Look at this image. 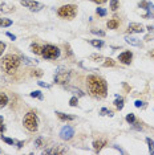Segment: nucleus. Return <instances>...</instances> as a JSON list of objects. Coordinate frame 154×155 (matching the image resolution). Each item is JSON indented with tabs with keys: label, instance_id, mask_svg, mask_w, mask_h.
<instances>
[{
	"label": "nucleus",
	"instance_id": "38",
	"mask_svg": "<svg viewBox=\"0 0 154 155\" xmlns=\"http://www.w3.org/2000/svg\"><path fill=\"white\" fill-rule=\"evenodd\" d=\"M4 49H5V44L3 43V41H0V56L3 54V52H4Z\"/></svg>",
	"mask_w": 154,
	"mask_h": 155
},
{
	"label": "nucleus",
	"instance_id": "36",
	"mask_svg": "<svg viewBox=\"0 0 154 155\" xmlns=\"http://www.w3.org/2000/svg\"><path fill=\"white\" fill-rule=\"evenodd\" d=\"M0 138H2L3 140H4L5 143H8V144H13V143H15V140H13V139H11V138H7V137H3V135H0Z\"/></svg>",
	"mask_w": 154,
	"mask_h": 155
},
{
	"label": "nucleus",
	"instance_id": "43",
	"mask_svg": "<svg viewBox=\"0 0 154 155\" xmlns=\"http://www.w3.org/2000/svg\"><path fill=\"white\" fill-rule=\"evenodd\" d=\"M16 144H17V146H16L17 149H22V147H23V144H24V142H17Z\"/></svg>",
	"mask_w": 154,
	"mask_h": 155
},
{
	"label": "nucleus",
	"instance_id": "17",
	"mask_svg": "<svg viewBox=\"0 0 154 155\" xmlns=\"http://www.w3.org/2000/svg\"><path fill=\"white\" fill-rule=\"evenodd\" d=\"M29 49H31V52L35 53V54H41V53H43V47H40L38 44H35V43L31 44Z\"/></svg>",
	"mask_w": 154,
	"mask_h": 155
},
{
	"label": "nucleus",
	"instance_id": "34",
	"mask_svg": "<svg viewBox=\"0 0 154 155\" xmlns=\"http://www.w3.org/2000/svg\"><path fill=\"white\" fill-rule=\"evenodd\" d=\"M69 105H71V106H77V105H79V100H77V97H72L71 100H69Z\"/></svg>",
	"mask_w": 154,
	"mask_h": 155
},
{
	"label": "nucleus",
	"instance_id": "23",
	"mask_svg": "<svg viewBox=\"0 0 154 155\" xmlns=\"http://www.w3.org/2000/svg\"><path fill=\"white\" fill-rule=\"evenodd\" d=\"M146 143L149 146V153L154 154V140H152V138H146Z\"/></svg>",
	"mask_w": 154,
	"mask_h": 155
},
{
	"label": "nucleus",
	"instance_id": "21",
	"mask_svg": "<svg viewBox=\"0 0 154 155\" xmlns=\"http://www.w3.org/2000/svg\"><path fill=\"white\" fill-rule=\"evenodd\" d=\"M29 96L32 97V98H38V100H41V101L44 100V96L41 94V91H40V90H35V91H32V93H31Z\"/></svg>",
	"mask_w": 154,
	"mask_h": 155
},
{
	"label": "nucleus",
	"instance_id": "27",
	"mask_svg": "<svg viewBox=\"0 0 154 155\" xmlns=\"http://www.w3.org/2000/svg\"><path fill=\"white\" fill-rule=\"evenodd\" d=\"M100 115H109V117H113V111L109 110V109H106V107H102L100 110Z\"/></svg>",
	"mask_w": 154,
	"mask_h": 155
},
{
	"label": "nucleus",
	"instance_id": "16",
	"mask_svg": "<svg viewBox=\"0 0 154 155\" xmlns=\"http://www.w3.org/2000/svg\"><path fill=\"white\" fill-rule=\"evenodd\" d=\"M56 114H57L59 119H61V121H75L76 119L75 115H68V114H64V113H61V111H56Z\"/></svg>",
	"mask_w": 154,
	"mask_h": 155
},
{
	"label": "nucleus",
	"instance_id": "26",
	"mask_svg": "<svg viewBox=\"0 0 154 155\" xmlns=\"http://www.w3.org/2000/svg\"><path fill=\"white\" fill-rule=\"evenodd\" d=\"M68 90H71L75 94H77V97H84V96H85V93H82V90L77 89V87H68Z\"/></svg>",
	"mask_w": 154,
	"mask_h": 155
},
{
	"label": "nucleus",
	"instance_id": "45",
	"mask_svg": "<svg viewBox=\"0 0 154 155\" xmlns=\"http://www.w3.org/2000/svg\"><path fill=\"white\" fill-rule=\"evenodd\" d=\"M3 122H4V119H3V117H2V115H0V125H2Z\"/></svg>",
	"mask_w": 154,
	"mask_h": 155
},
{
	"label": "nucleus",
	"instance_id": "20",
	"mask_svg": "<svg viewBox=\"0 0 154 155\" xmlns=\"http://www.w3.org/2000/svg\"><path fill=\"white\" fill-rule=\"evenodd\" d=\"M117 98H116V101H114V106L117 107V110H122L124 109V98H121V97H118V96H116Z\"/></svg>",
	"mask_w": 154,
	"mask_h": 155
},
{
	"label": "nucleus",
	"instance_id": "7",
	"mask_svg": "<svg viewBox=\"0 0 154 155\" xmlns=\"http://www.w3.org/2000/svg\"><path fill=\"white\" fill-rule=\"evenodd\" d=\"M138 7L148 11L143 15V19H154V4L152 2H149V0H142V2L138 3Z\"/></svg>",
	"mask_w": 154,
	"mask_h": 155
},
{
	"label": "nucleus",
	"instance_id": "24",
	"mask_svg": "<svg viewBox=\"0 0 154 155\" xmlns=\"http://www.w3.org/2000/svg\"><path fill=\"white\" fill-rule=\"evenodd\" d=\"M89 58H90V60H93L94 62H100V61H104V60H105L101 54H90V56H89Z\"/></svg>",
	"mask_w": 154,
	"mask_h": 155
},
{
	"label": "nucleus",
	"instance_id": "41",
	"mask_svg": "<svg viewBox=\"0 0 154 155\" xmlns=\"http://www.w3.org/2000/svg\"><path fill=\"white\" fill-rule=\"evenodd\" d=\"M7 36L11 38V40H16V36H15V35H12V33H9V32H7Z\"/></svg>",
	"mask_w": 154,
	"mask_h": 155
},
{
	"label": "nucleus",
	"instance_id": "8",
	"mask_svg": "<svg viewBox=\"0 0 154 155\" xmlns=\"http://www.w3.org/2000/svg\"><path fill=\"white\" fill-rule=\"evenodd\" d=\"M22 5L25 7V8H28L29 11H32V12H38V11H41V9L44 8V5L41 4V3L35 2V0H22Z\"/></svg>",
	"mask_w": 154,
	"mask_h": 155
},
{
	"label": "nucleus",
	"instance_id": "30",
	"mask_svg": "<svg viewBox=\"0 0 154 155\" xmlns=\"http://www.w3.org/2000/svg\"><path fill=\"white\" fill-rule=\"evenodd\" d=\"M44 144V139H43V137H38V138L35 140V147H36V149H40L41 146H43Z\"/></svg>",
	"mask_w": 154,
	"mask_h": 155
},
{
	"label": "nucleus",
	"instance_id": "44",
	"mask_svg": "<svg viewBox=\"0 0 154 155\" xmlns=\"http://www.w3.org/2000/svg\"><path fill=\"white\" fill-rule=\"evenodd\" d=\"M149 56H150V57H152V58H154V49H153L152 52H149Z\"/></svg>",
	"mask_w": 154,
	"mask_h": 155
},
{
	"label": "nucleus",
	"instance_id": "31",
	"mask_svg": "<svg viewBox=\"0 0 154 155\" xmlns=\"http://www.w3.org/2000/svg\"><path fill=\"white\" fill-rule=\"evenodd\" d=\"M126 122H128V123H130V125H133V123L136 122V115L133 114V113H130V114H128V115H126Z\"/></svg>",
	"mask_w": 154,
	"mask_h": 155
},
{
	"label": "nucleus",
	"instance_id": "33",
	"mask_svg": "<svg viewBox=\"0 0 154 155\" xmlns=\"http://www.w3.org/2000/svg\"><path fill=\"white\" fill-rule=\"evenodd\" d=\"M96 12H97V15L101 16V17L106 16V9H104V8H97V9H96Z\"/></svg>",
	"mask_w": 154,
	"mask_h": 155
},
{
	"label": "nucleus",
	"instance_id": "32",
	"mask_svg": "<svg viewBox=\"0 0 154 155\" xmlns=\"http://www.w3.org/2000/svg\"><path fill=\"white\" fill-rule=\"evenodd\" d=\"M134 105H136V107H138V109H145V107H146V102L139 101V100L136 101V102H134Z\"/></svg>",
	"mask_w": 154,
	"mask_h": 155
},
{
	"label": "nucleus",
	"instance_id": "35",
	"mask_svg": "<svg viewBox=\"0 0 154 155\" xmlns=\"http://www.w3.org/2000/svg\"><path fill=\"white\" fill-rule=\"evenodd\" d=\"M90 32H92L93 35H97V36H101V37H102V36H105V32H104V31H99V29H92V31H90Z\"/></svg>",
	"mask_w": 154,
	"mask_h": 155
},
{
	"label": "nucleus",
	"instance_id": "11",
	"mask_svg": "<svg viewBox=\"0 0 154 155\" xmlns=\"http://www.w3.org/2000/svg\"><path fill=\"white\" fill-rule=\"evenodd\" d=\"M132 58H133V53H132V52H129V51L122 52V53L118 56V60H120V62H122V64H125V65H130Z\"/></svg>",
	"mask_w": 154,
	"mask_h": 155
},
{
	"label": "nucleus",
	"instance_id": "5",
	"mask_svg": "<svg viewBox=\"0 0 154 155\" xmlns=\"http://www.w3.org/2000/svg\"><path fill=\"white\" fill-rule=\"evenodd\" d=\"M57 15L62 17V19H68V20H72L73 17L77 15V5L75 4H66V5H62L57 9Z\"/></svg>",
	"mask_w": 154,
	"mask_h": 155
},
{
	"label": "nucleus",
	"instance_id": "28",
	"mask_svg": "<svg viewBox=\"0 0 154 155\" xmlns=\"http://www.w3.org/2000/svg\"><path fill=\"white\" fill-rule=\"evenodd\" d=\"M12 25V20L9 19H0V27H9Z\"/></svg>",
	"mask_w": 154,
	"mask_h": 155
},
{
	"label": "nucleus",
	"instance_id": "25",
	"mask_svg": "<svg viewBox=\"0 0 154 155\" xmlns=\"http://www.w3.org/2000/svg\"><path fill=\"white\" fill-rule=\"evenodd\" d=\"M118 8H120V3H118V0H110V9L112 11H117Z\"/></svg>",
	"mask_w": 154,
	"mask_h": 155
},
{
	"label": "nucleus",
	"instance_id": "40",
	"mask_svg": "<svg viewBox=\"0 0 154 155\" xmlns=\"http://www.w3.org/2000/svg\"><path fill=\"white\" fill-rule=\"evenodd\" d=\"M4 131H5V126H4V123H2V125H0V135H3Z\"/></svg>",
	"mask_w": 154,
	"mask_h": 155
},
{
	"label": "nucleus",
	"instance_id": "10",
	"mask_svg": "<svg viewBox=\"0 0 154 155\" xmlns=\"http://www.w3.org/2000/svg\"><path fill=\"white\" fill-rule=\"evenodd\" d=\"M128 32L129 33H142V32H145V27L139 23H130L128 27Z\"/></svg>",
	"mask_w": 154,
	"mask_h": 155
},
{
	"label": "nucleus",
	"instance_id": "22",
	"mask_svg": "<svg viewBox=\"0 0 154 155\" xmlns=\"http://www.w3.org/2000/svg\"><path fill=\"white\" fill-rule=\"evenodd\" d=\"M89 43L92 44L94 48H102L104 47V41L102 40H90Z\"/></svg>",
	"mask_w": 154,
	"mask_h": 155
},
{
	"label": "nucleus",
	"instance_id": "15",
	"mask_svg": "<svg viewBox=\"0 0 154 155\" xmlns=\"http://www.w3.org/2000/svg\"><path fill=\"white\" fill-rule=\"evenodd\" d=\"M125 41H126L128 44L133 45V47H139V45H141V41H139L137 37H133V36H126L125 37Z\"/></svg>",
	"mask_w": 154,
	"mask_h": 155
},
{
	"label": "nucleus",
	"instance_id": "2",
	"mask_svg": "<svg viewBox=\"0 0 154 155\" xmlns=\"http://www.w3.org/2000/svg\"><path fill=\"white\" fill-rule=\"evenodd\" d=\"M20 57L16 54H5L2 60V69L4 70L7 74H13L17 69H19V65H20Z\"/></svg>",
	"mask_w": 154,
	"mask_h": 155
},
{
	"label": "nucleus",
	"instance_id": "14",
	"mask_svg": "<svg viewBox=\"0 0 154 155\" xmlns=\"http://www.w3.org/2000/svg\"><path fill=\"white\" fill-rule=\"evenodd\" d=\"M106 146V140L105 139H100V140H94L93 142V149L99 153V151H101L104 149V147Z\"/></svg>",
	"mask_w": 154,
	"mask_h": 155
},
{
	"label": "nucleus",
	"instance_id": "3",
	"mask_svg": "<svg viewBox=\"0 0 154 155\" xmlns=\"http://www.w3.org/2000/svg\"><path fill=\"white\" fill-rule=\"evenodd\" d=\"M23 125L28 131L31 133H36L37 129H38V118L37 115L35 114L33 111H29L25 114V117L23 119Z\"/></svg>",
	"mask_w": 154,
	"mask_h": 155
},
{
	"label": "nucleus",
	"instance_id": "4",
	"mask_svg": "<svg viewBox=\"0 0 154 155\" xmlns=\"http://www.w3.org/2000/svg\"><path fill=\"white\" fill-rule=\"evenodd\" d=\"M55 84H59V85H65V84L69 82L71 80V72H69L64 66H59L57 70H56V74L53 77Z\"/></svg>",
	"mask_w": 154,
	"mask_h": 155
},
{
	"label": "nucleus",
	"instance_id": "39",
	"mask_svg": "<svg viewBox=\"0 0 154 155\" xmlns=\"http://www.w3.org/2000/svg\"><path fill=\"white\" fill-rule=\"evenodd\" d=\"M90 2L96 3V4H104V3H106L108 0H90Z\"/></svg>",
	"mask_w": 154,
	"mask_h": 155
},
{
	"label": "nucleus",
	"instance_id": "37",
	"mask_svg": "<svg viewBox=\"0 0 154 155\" xmlns=\"http://www.w3.org/2000/svg\"><path fill=\"white\" fill-rule=\"evenodd\" d=\"M32 76L33 77H41L43 76V70H32Z\"/></svg>",
	"mask_w": 154,
	"mask_h": 155
},
{
	"label": "nucleus",
	"instance_id": "6",
	"mask_svg": "<svg viewBox=\"0 0 154 155\" xmlns=\"http://www.w3.org/2000/svg\"><path fill=\"white\" fill-rule=\"evenodd\" d=\"M41 56L47 60H56L60 57V49L57 47H55V45L48 44V45H45V47H43V53H41Z\"/></svg>",
	"mask_w": 154,
	"mask_h": 155
},
{
	"label": "nucleus",
	"instance_id": "1",
	"mask_svg": "<svg viewBox=\"0 0 154 155\" xmlns=\"http://www.w3.org/2000/svg\"><path fill=\"white\" fill-rule=\"evenodd\" d=\"M88 90L90 96L94 98H104L108 94V85L104 78L99 76L88 77Z\"/></svg>",
	"mask_w": 154,
	"mask_h": 155
},
{
	"label": "nucleus",
	"instance_id": "13",
	"mask_svg": "<svg viewBox=\"0 0 154 155\" xmlns=\"http://www.w3.org/2000/svg\"><path fill=\"white\" fill-rule=\"evenodd\" d=\"M20 61L23 62L24 65H29V66H35V65H37V60H33V58H29V57H27V56H20Z\"/></svg>",
	"mask_w": 154,
	"mask_h": 155
},
{
	"label": "nucleus",
	"instance_id": "12",
	"mask_svg": "<svg viewBox=\"0 0 154 155\" xmlns=\"http://www.w3.org/2000/svg\"><path fill=\"white\" fill-rule=\"evenodd\" d=\"M0 12L2 13H12L15 12V7L11 4H7V3H3L0 4Z\"/></svg>",
	"mask_w": 154,
	"mask_h": 155
},
{
	"label": "nucleus",
	"instance_id": "29",
	"mask_svg": "<svg viewBox=\"0 0 154 155\" xmlns=\"http://www.w3.org/2000/svg\"><path fill=\"white\" fill-rule=\"evenodd\" d=\"M104 61H105V62H104V66H105V68H109V66H114V64H116L113 58H105Z\"/></svg>",
	"mask_w": 154,
	"mask_h": 155
},
{
	"label": "nucleus",
	"instance_id": "19",
	"mask_svg": "<svg viewBox=\"0 0 154 155\" xmlns=\"http://www.w3.org/2000/svg\"><path fill=\"white\" fill-rule=\"evenodd\" d=\"M8 104V96L5 93H0V109L5 107Z\"/></svg>",
	"mask_w": 154,
	"mask_h": 155
},
{
	"label": "nucleus",
	"instance_id": "42",
	"mask_svg": "<svg viewBox=\"0 0 154 155\" xmlns=\"http://www.w3.org/2000/svg\"><path fill=\"white\" fill-rule=\"evenodd\" d=\"M38 84V85H40V86H43V87H47V89H49V85H47V84H44V82H37Z\"/></svg>",
	"mask_w": 154,
	"mask_h": 155
},
{
	"label": "nucleus",
	"instance_id": "18",
	"mask_svg": "<svg viewBox=\"0 0 154 155\" xmlns=\"http://www.w3.org/2000/svg\"><path fill=\"white\" fill-rule=\"evenodd\" d=\"M118 25H120V21L117 20V17H114V19H112L106 23V27L109 28V29H117Z\"/></svg>",
	"mask_w": 154,
	"mask_h": 155
},
{
	"label": "nucleus",
	"instance_id": "9",
	"mask_svg": "<svg viewBox=\"0 0 154 155\" xmlns=\"http://www.w3.org/2000/svg\"><path fill=\"white\" fill-rule=\"evenodd\" d=\"M73 135H75V129L72 127V126H64V127L61 129L60 131V138L62 140H69L73 138Z\"/></svg>",
	"mask_w": 154,
	"mask_h": 155
}]
</instances>
